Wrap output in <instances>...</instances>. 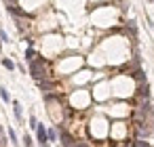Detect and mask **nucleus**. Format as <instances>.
Masks as SVG:
<instances>
[{"label": "nucleus", "mask_w": 154, "mask_h": 147, "mask_svg": "<svg viewBox=\"0 0 154 147\" xmlns=\"http://www.w3.org/2000/svg\"><path fill=\"white\" fill-rule=\"evenodd\" d=\"M28 72H30V76L38 82V80H47V78H51V72H49V65H47V59H42V57H34L30 63H28Z\"/></svg>", "instance_id": "1"}, {"label": "nucleus", "mask_w": 154, "mask_h": 147, "mask_svg": "<svg viewBox=\"0 0 154 147\" xmlns=\"http://www.w3.org/2000/svg\"><path fill=\"white\" fill-rule=\"evenodd\" d=\"M57 134H59V139H57V141H61V145H63V147H72V145L76 143V139H74V137H72V134H70L61 124H57Z\"/></svg>", "instance_id": "2"}, {"label": "nucleus", "mask_w": 154, "mask_h": 147, "mask_svg": "<svg viewBox=\"0 0 154 147\" xmlns=\"http://www.w3.org/2000/svg\"><path fill=\"white\" fill-rule=\"evenodd\" d=\"M36 139H38V145L40 147H49V139H47V126L38 122L36 126Z\"/></svg>", "instance_id": "3"}, {"label": "nucleus", "mask_w": 154, "mask_h": 147, "mask_svg": "<svg viewBox=\"0 0 154 147\" xmlns=\"http://www.w3.org/2000/svg\"><path fill=\"white\" fill-rule=\"evenodd\" d=\"M137 97H139L141 101H148V99H150V84H148V82L137 84Z\"/></svg>", "instance_id": "4"}, {"label": "nucleus", "mask_w": 154, "mask_h": 147, "mask_svg": "<svg viewBox=\"0 0 154 147\" xmlns=\"http://www.w3.org/2000/svg\"><path fill=\"white\" fill-rule=\"evenodd\" d=\"M11 105H13V116H15V120H17L19 124H23V107H21V103H19V101H11Z\"/></svg>", "instance_id": "5"}, {"label": "nucleus", "mask_w": 154, "mask_h": 147, "mask_svg": "<svg viewBox=\"0 0 154 147\" xmlns=\"http://www.w3.org/2000/svg\"><path fill=\"white\" fill-rule=\"evenodd\" d=\"M131 76L137 80V84H141V82H148V78H146V72H143V69H135Z\"/></svg>", "instance_id": "6"}, {"label": "nucleus", "mask_w": 154, "mask_h": 147, "mask_svg": "<svg viewBox=\"0 0 154 147\" xmlns=\"http://www.w3.org/2000/svg\"><path fill=\"white\" fill-rule=\"evenodd\" d=\"M47 139H49V143H55V141L59 139V134H57V128H47Z\"/></svg>", "instance_id": "7"}, {"label": "nucleus", "mask_w": 154, "mask_h": 147, "mask_svg": "<svg viewBox=\"0 0 154 147\" xmlns=\"http://www.w3.org/2000/svg\"><path fill=\"white\" fill-rule=\"evenodd\" d=\"M0 99H2L5 103H11V101H13L11 95H9V88H7V86H0Z\"/></svg>", "instance_id": "8"}, {"label": "nucleus", "mask_w": 154, "mask_h": 147, "mask_svg": "<svg viewBox=\"0 0 154 147\" xmlns=\"http://www.w3.org/2000/svg\"><path fill=\"white\" fill-rule=\"evenodd\" d=\"M127 30H129V34L133 36V38H137V25H135V21L131 19V21H127Z\"/></svg>", "instance_id": "9"}, {"label": "nucleus", "mask_w": 154, "mask_h": 147, "mask_svg": "<svg viewBox=\"0 0 154 147\" xmlns=\"http://www.w3.org/2000/svg\"><path fill=\"white\" fill-rule=\"evenodd\" d=\"M2 67L9 69V72H15V63H13L9 57H2Z\"/></svg>", "instance_id": "10"}, {"label": "nucleus", "mask_w": 154, "mask_h": 147, "mask_svg": "<svg viewBox=\"0 0 154 147\" xmlns=\"http://www.w3.org/2000/svg\"><path fill=\"white\" fill-rule=\"evenodd\" d=\"M34 57H36V51H34V46H28V49H26V61L30 63Z\"/></svg>", "instance_id": "11"}, {"label": "nucleus", "mask_w": 154, "mask_h": 147, "mask_svg": "<svg viewBox=\"0 0 154 147\" xmlns=\"http://www.w3.org/2000/svg\"><path fill=\"white\" fill-rule=\"evenodd\" d=\"M7 132H9V139H11V143H13V145H19V139H17V134H15V130H13L11 126H9V130H7Z\"/></svg>", "instance_id": "12"}, {"label": "nucleus", "mask_w": 154, "mask_h": 147, "mask_svg": "<svg viewBox=\"0 0 154 147\" xmlns=\"http://www.w3.org/2000/svg\"><path fill=\"white\" fill-rule=\"evenodd\" d=\"M28 122H30V124H28V126H30V128H32V130H36V126H38V118H36V116H34V113H32V116H30V120H28Z\"/></svg>", "instance_id": "13"}, {"label": "nucleus", "mask_w": 154, "mask_h": 147, "mask_svg": "<svg viewBox=\"0 0 154 147\" xmlns=\"http://www.w3.org/2000/svg\"><path fill=\"white\" fill-rule=\"evenodd\" d=\"M133 147H150V143L143 141V139H135V141H133Z\"/></svg>", "instance_id": "14"}, {"label": "nucleus", "mask_w": 154, "mask_h": 147, "mask_svg": "<svg viewBox=\"0 0 154 147\" xmlns=\"http://www.w3.org/2000/svg\"><path fill=\"white\" fill-rule=\"evenodd\" d=\"M21 141H23V145H26V147H34V141H32V137H30V134H23V139H21Z\"/></svg>", "instance_id": "15"}, {"label": "nucleus", "mask_w": 154, "mask_h": 147, "mask_svg": "<svg viewBox=\"0 0 154 147\" xmlns=\"http://www.w3.org/2000/svg\"><path fill=\"white\" fill-rule=\"evenodd\" d=\"M0 40H2L5 44H7V42H11V40H9V34H7L5 30H0Z\"/></svg>", "instance_id": "16"}, {"label": "nucleus", "mask_w": 154, "mask_h": 147, "mask_svg": "<svg viewBox=\"0 0 154 147\" xmlns=\"http://www.w3.org/2000/svg\"><path fill=\"white\" fill-rule=\"evenodd\" d=\"M72 147H89V143H85V141H76Z\"/></svg>", "instance_id": "17"}]
</instances>
